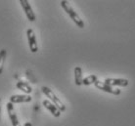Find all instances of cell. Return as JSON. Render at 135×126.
<instances>
[{
    "mask_svg": "<svg viewBox=\"0 0 135 126\" xmlns=\"http://www.w3.org/2000/svg\"><path fill=\"white\" fill-rule=\"evenodd\" d=\"M61 6L63 7V9L66 11V13L70 16V18L74 21V23L76 24L78 27H80V28H83V27H84V23H83V21L81 20L80 17L75 13V11L71 8V6L70 5V3H69L68 1H65V0L61 1Z\"/></svg>",
    "mask_w": 135,
    "mask_h": 126,
    "instance_id": "1",
    "label": "cell"
},
{
    "mask_svg": "<svg viewBox=\"0 0 135 126\" xmlns=\"http://www.w3.org/2000/svg\"><path fill=\"white\" fill-rule=\"evenodd\" d=\"M41 89H42V92L44 93V95L46 96V97H48L49 100L52 101V103L54 104L55 106L57 107L58 109H60V112H61V113L66 110V107H65V105L63 104V102L58 98L57 96L55 95L54 92H53L50 88H48V87H46V86H43Z\"/></svg>",
    "mask_w": 135,
    "mask_h": 126,
    "instance_id": "2",
    "label": "cell"
},
{
    "mask_svg": "<svg viewBox=\"0 0 135 126\" xmlns=\"http://www.w3.org/2000/svg\"><path fill=\"white\" fill-rule=\"evenodd\" d=\"M95 87L99 90H101V91H104V92H107V93H111L113 95H119L122 91L119 90V89H115L114 88L113 86H110L108 84H106L105 82H102V81H97L94 83Z\"/></svg>",
    "mask_w": 135,
    "mask_h": 126,
    "instance_id": "3",
    "label": "cell"
},
{
    "mask_svg": "<svg viewBox=\"0 0 135 126\" xmlns=\"http://www.w3.org/2000/svg\"><path fill=\"white\" fill-rule=\"evenodd\" d=\"M27 41H28V46H30L31 51L32 53H36L38 51V46H37L36 37H35L34 31L31 28H28L27 31Z\"/></svg>",
    "mask_w": 135,
    "mask_h": 126,
    "instance_id": "4",
    "label": "cell"
},
{
    "mask_svg": "<svg viewBox=\"0 0 135 126\" xmlns=\"http://www.w3.org/2000/svg\"><path fill=\"white\" fill-rule=\"evenodd\" d=\"M20 3L24 9L25 13L27 15V19L31 21V22H34L35 21V14L32 11V8H31V4L27 0H20Z\"/></svg>",
    "mask_w": 135,
    "mask_h": 126,
    "instance_id": "5",
    "label": "cell"
},
{
    "mask_svg": "<svg viewBox=\"0 0 135 126\" xmlns=\"http://www.w3.org/2000/svg\"><path fill=\"white\" fill-rule=\"evenodd\" d=\"M105 83L110 86H118V87H125L129 84V81L127 79L123 78H106Z\"/></svg>",
    "mask_w": 135,
    "mask_h": 126,
    "instance_id": "6",
    "label": "cell"
},
{
    "mask_svg": "<svg viewBox=\"0 0 135 126\" xmlns=\"http://www.w3.org/2000/svg\"><path fill=\"white\" fill-rule=\"evenodd\" d=\"M7 112H8V114H9V117H10V120L12 122V125L13 126H22L18 120L17 114L15 113V109H14V105L12 103H8L7 104Z\"/></svg>",
    "mask_w": 135,
    "mask_h": 126,
    "instance_id": "7",
    "label": "cell"
},
{
    "mask_svg": "<svg viewBox=\"0 0 135 126\" xmlns=\"http://www.w3.org/2000/svg\"><path fill=\"white\" fill-rule=\"evenodd\" d=\"M42 104H43V106L46 108V109L50 112L53 115L55 116V117H59V116L61 115V112H60V109H58L57 107L55 106L53 103H51L50 101H48V100H44L43 102H42Z\"/></svg>",
    "mask_w": 135,
    "mask_h": 126,
    "instance_id": "8",
    "label": "cell"
},
{
    "mask_svg": "<svg viewBox=\"0 0 135 126\" xmlns=\"http://www.w3.org/2000/svg\"><path fill=\"white\" fill-rule=\"evenodd\" d=\"M31 101V97L30 95H12L10 97V103L19 104V103H28Z\"/></svg>",
    "mask_w": 135,
    "mask_h": 126,
    "instance_id": "9",
    "label": "cell"
},
{
    "mask_svg": "<svg viewBox=\"0 0 135 126\" xmlns=\"http://www.w3.org/2000/svg\"><path fill=\"white\" fill-rule=\"evenodd\" d=\"M16 87H17L19 90L26 93V94H31V93L32 92L31 86L28 83H27V82H25V81H18L17 83H16Z\"/></svg>",
    "mask_w": 135,
    "mask_h": 126,
    "instance_id": "10",
    "label": "cell"
},
{
    "mask_svg": "<svg viewBox=\"0 0 135 126\" xmlns=\"http://www.w3.org/2000/svg\"><path fill=\"white\" fill-rule=\"evenodd\" d=\"M83 77H82V69L80 67H75L74 68V82L78 86L82 85Z\"/></svg>",
    "mask_w": 135,
    "mask_h": 126,
    "instance_id": "11",
    "label": "cell"
},
{
    "mask_svg": "<svg viewBox=\"0 0 135 126\" xmlns=\"http://www.w3.org/2000/svg\"><path fill=\"white\" fill-rule=\"evenodd\" d=\"M98 80V78H97V76L94 74L92 75H89V76H87V77H85V78H83V81H82V84L83 85H91V84H94L95 82Z\"/></svg>",
    "mask_w": 135,
    "mask_h": 126,
    "instance_id": "12",
    "label": "cell"
},
{
    "mask_svg": "<svg viewBox=\"0 0 135 126\" xmlns=\"http://www.w3.org/2000/svg\"><path fill=\"white\" fill-rule=\"evenodd\" d=\"M6 56H7V52L5 49H2L0 51V74L3 72V68H4V64H5V60H6Z\"/></svg>",
    "mask_w": 135,
    "mask_h": 126,
    "instance_id": "13",
    "label": "cell"
},
{
    "mask_svg": "<svg viewBox=\"0 0 135 126\" xmlns=\"http://www.w3.org/2000/svg\"><path fill=\"white\" fill-rule=\"evenodd\" d=\"M1 104H2V101H1V98H0V120H1Z\"/></svg>",
    "mask_w": 135,
    "mask_h": 126,
    "instance_id": "14",
    "label": "cell"
},
{
    "mask_svg": "<svg viewBox=\"0 0 135 126\" xmlns=\"http://www.w3.org/2000/svg\"><path fill=\"white\" fill-rule=\"evenodd\" d=\"M24 126H32V124H31V122H26Z\"/></svg>",
    "mask_w": 135,
    "mask_h": 126,
    "instance_id": "15",
    "label": "cell"
}]
</instances>
